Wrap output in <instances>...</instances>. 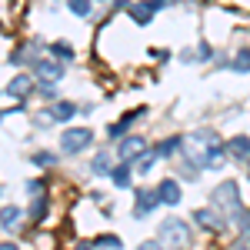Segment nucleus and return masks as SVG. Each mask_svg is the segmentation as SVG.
Wrapping results in <instances>:
<instances>
[{
	"label": "nucleus",
	"mask_w": 250,
	"mask_h": 250,
	"mask_svg": "<svg viewBox=\"0 0 250 250\" xmlns=\"http://www.w3.org/2000/svg\"><path fill=\"white\" fill-rule=\"evenodd\" d=\"M160 240L170 244L173 250H187L190 247V227H187L180 217H170V220L160 224Z\"/></svg>",
	"instance_id": "1"
},
{
	"label": "nucleus",
	"mask_w": 250,
	"mask_h": 250,
	"mask_svg": "<svg viewBox=\"0 0 250 250\" xmlns=\"http://www.w3.org/2000/svg\"><path fill=\"white\" fill-rule=\"evenodd\" d=\"M94 144V130L90 127H70V130H63L60 134V150L63 154H80V150H87Z\"/></svg>",
	"instance_id": "2"
},
{
	"label": "nucleus",
	"mask_w": 250,
	"mask_h": 250,
	"mask_svg": "<svg viewBox=\"0 0 250 250\" xmlns=\"http://www.w3.org/2000/svg\"><path fill=\"white\" fill-rule=\"evenodd\" d=\"M210 204L217 207V210L237 213L240 210V190H237V184H233V180H224V184L210 193Z\"/></svg>",
	"instance_id": "3"
},
{
	"label": "nucleus",
	"mask_w": 250,
	"mask_h": 250,
	"mask_svg": "<svg viewBox=\"0 0 250 250\" xmlns=\"http://www.w3.org/2000/svg\"><path fill=\"white\" fill-rule=\"evenodd\" d=\"M34 77L43 83H57L63 77V63L60 60H34Z\"/></svg>",
	"instance_id": "4"
},
{
	"label": "nucleus",
	"mask_w": 250,
	"mask_h": 250,
	"mask_svg": "<svg viewBox=\"0 0 250 250\" xmlns=\"http://www.w3.org/2000/svg\"><path fill=\"white\" fill-rule=\"evenodd\" d=\"M157 200H160L164 207H180V184H177L173 177H164V180L157 184Z\"/></svg>",
	"instance_id": "5"
},
{
	"label": "nucleus",
	"mask_w": 250,
	"mask_h": 250,
	"mask_svg": "<svg viewBox=\"0 0 250 250\" xmlns=\"http://www.w3.org/2000/svg\"><path fill=\"white\" fill-rule=\"evenodd\" d=\"M117 150H120V160H130L134 164V160H140V157L147 154V140L144 137H124Z\"/></svg>",
	"instance_id": "6"
},
{
	"label": "nucleus",
	"mask_w": 250,
	"mask_h": 250,
	"mask_svg": "<svg viewBox=\"0 0 250 250\" xmlns=\"http://www.w3.org/2000/svg\"><path fill=\"white\" fill-rule=\"evenodd\" d=\"M3 94L14 97V100H20V97H30V94H34V77H30V74H17V77L3 87Z\"/></svg>",
	"instance_id": "7"
},
{
	"label": "nucleus",
	"mask_w": 250,
	"mask_h": 250,
	"mask_svg": "<svg viewBox=\"0 0 250 250\" xmlns=\"http://www.w3.org/2000/svg\"><path fill=\"white\" fill-rule=\"evenodd\" d=\"M47 114H50V120H54V124L74 120V114H77V104H74V100H54V104L47 107Z\"/></svg>",
	"instance_id": "8"
},
{
	"label": "nucleus",
	"mask_w": 250,
	"mask_h": 250,
	"mask_svg": "<svg viewBox=\"0 0 250 250\" xmlns=\"http://www.w3.org/2000/svg\"><path fill=\"white\" fill-rule=\"evenodd\" d=\"M157 204H160V200H157V190H147V187H140V190H137V207H134V217H147V213L154 210Z\"/></svg>",
	"instance_id": "9"
},
{
	"label": "nucleus",
	"mask_w": 250,
	"mask_h": 250,
	"mask_svg": "<svg viewBox=\"0 0 250 250\" xmlns=\"http://www.w3.org/2000/svg\"><path fill=\"white\" fill-rule=\"evenodd\" d=\"M47 54L60 63H74L77 57V50H74V43H67V40H54V43H47Z\"/></svg>",
	"instance_id": "10"
},
{
	"label": "nucleus",
	"mask_w": 250,
	"mask_h": 250,
	"mask_svg": "<svg viewBox=\"0 0 250 250\" xmlns=\"http://www.w3.org/2000/svg\"><path fill=\"white\" fill-rule=\"evenodd\" d=\"M110 177H114L117 187H130V180H134V164H130V160H120L114 170H110Z\"/></svg>",
	"instance_id": "11"
},
{
	"label": "nucleus",
	"mask_w": 250,
	"mask_h": 250,
	"mask_svg": "<svg viewBox=\"0 0 250 250\" xmlns=\"http://www.w3.org/2000/svg\"><path fill=\"white\" fill-rule=\"evenodd\" d=\"M144 114H147L144 107H137V110H130V114H124V117H120V120L114 124V127L107 130V134H110V137H120V134H127V130H130V124H134L137 117H144Z\"/></svg>",
	"instance_id": "12"
},
{
	"label": "nucleus",
	"mask_w": 250,
	"mask_h": 250,
	"mask_svg": "<svg viewBox=\"0 0 250 250\" xmlns=\"http://www.w3.org/2000/svg\"><path fill=\"white\" fill-rule=\"evenodd\" d=\"M227 154L233 160H250V137H233L227 144Z\"/></svg>",
	"instance_id": "13"
},
{
	"label": "nucleus",
	"mask_w": 250,
	"mask_h": 250,
	"mask_svg": "<svg viewBox=\"0 0 250 250\" xmlns=\"http://www.w3.org/2000/svg\"><path fill=\"white\" fill-rule=\"evenodd\" d=\"M193 220H197L204 230H224V220H220L213 210H197V213H193Z\"/></svg>",
	"instance_id": "14"
},
{
	"label": "nucleus",
	"mask_w": 250,
	"mask_h": 250,
	"mask_svg": "<svg viewBox=\"0 0 250 250\" xmlns=\"http://www.w3.org/2000/svg\"><path fill=\"white\" fill-rule=\"evenodd\" d=\"M20 217H23L20 207H0V227H3V230H14Z\"/></svg>",
	"instance_id": "15"
},
{
	"label": "nucleus",
	"mask_w": 250,
	"mask_h": 250,
	"mask_svg": "<svg viewBox=\"0 0 250 250\" xmlns=\"http://www.w3.org/2000/svg\"><path fill=\"white\" fill-rule=\"evenodd\" d=\"M90 170H94L97 177H110V170H114V167H110V154H107V150H100V154L90 160Z\"/></svg>",
	"instance_id": "16"
},
{
	"label": "nucleus",
	"mask_w": 250,
	"mask_h": 250,
	"mask_svg": "<svg viewBox=\"0 0 250 250\" xmlns=\"http://www.w3.org/2000/svg\"><path fill=\"white\" fill-rule=\"evenodd\" d=\"M180 147H184V137H167V140L157 144V157H170V154H177Z\"/></svg>",
	"instance_id": "17"
},
{
	"label": "nucleus",
	"mask_w": 250,
	"mask_h": 250,
	"mask_svg": "<svg viewBox=\"0 0 250 250\" xmlns=\"http://www.w3.org/2000/svg\"><path fill=\"white\" fill-rule=\"evenodd\" d=\"M233 70L237 74H250V47H240L233 54Z\"/></svg>",
	"instance_id": "18"
},
{
	"label": "nucleus",
	"mask_w": 250,
	"mask_h": 250,
	"mask_svg": "<svg viewBox=\"0 0 250 250\" xmlns=\"http://www.w3.org/2000/svg\"><path fill=\"white\" fill-rule=\"evenodd\" d=\"M27 213H30V220H37V224H40V220L47 217V197H37V200L30 204V210H27Z\"/></svg>",
	"instance_id": "19"
},
{
	"label": "nucleus",
	"mask_w": 250,
	"mask_h": 250,
	"mask_svg": "<svg viewBox=\"0 0 250 250\" xmlns=\"http://www.w3.org/2000/svg\"><path fill=\"white\" fill-rule=\"evenodd\" d=\"M94 247L100 250H120V237H114V233H104V237H97Z\"/></svg>",
	"instance_id": "20"
},
{
	"label": "nucleus",
	"mask_w": 250,
	"mask_h": 250,
	"mask_svg": "<svg viewBox=\"0 0 250 250\" xmlns=\"http://www.w3.org/2000/svg\"><path fill=\"white\" fill-rule=\"evenodd\" d=\"M67 7H70V14H77V17H90V0H67Z\"/></svg>",
	"instance_id": "21"
},
{
	"label": "nucleus",
	"mask_w": 250,
	"mask_h": 250,
	"mask_svg": "<svg viewBox=\"0 0 250 250\" xmlns=\"http://www.w3.org/2000/svg\"><path fill=\"white\" fill-rule=\"evenodd\" d=\"M30 160H34L37 167H54V164H57V157H54V154H43V150H40V154H34Z\"/></svg>",
	"instance_id": "22"
},
{
	"label": "nucleus",
	"mask_w": 250,
	"mask_h": 250,
	"mask_svg": "<svg viewBox=\"0 0 250 250\" xmlns=\"http://www.w3.org/2000/svg\"><path fill=\"white\" fill-rule=\"evenodd\" d=\"M157 160H160V157H157V150H154V154H144V157H140V164H137V167H140V173L154 170V164H157Z\"/></svg>",
	"instance_id": "23"
},
{
	"label": "nucleus",
	"mask_w": 250,
	"mask_h": 250,
	"mask_svg": "<svg viewBox=\"0 0 250 250\" xmlns=\"http://www.w3.org/2000/svg\"><path fill=\"white\" fill-rule=\"evenodd\" d=\"M40 97H43L47 104H54V100H57V90H54V83H43V87H40Z\"/></svg>",
	"instance_id": "24"
},
{
	"label": "nucleus",
	"mask_w": 250,
	"mask_h": 250,
	"mask_svg": "<svg viewBox=\"0 0 250 250\" xmlns=\"http://www.w3.org/2000/svg\"><path fill=\"white\" fill-rule=\"evenodd\" d=\"M197 57H200V60H210V57H213V47H207V43H200V50H197Z\"/></svg>",
	"instance_id": "25"
},
{
	"label": "nucleus",
	"mask_w": 250,
	"mask_h": 250,
	"mask_svg": "<svg viewBox=\"0 0 250 250\" xmlns=\"http://www.w3.org/2000/svg\"><path fill=\"white\" fill-rule=\"evenodd\" d=\"M37 190H43V180H30L27 184V193H37Z\"/></svg>",
	"instance_id": "26"
},
{
	"label": "nucleus",
	"mask_w": 250,
	"mask_h": 250,
	"mask_svg": "<svg viewBox=\"0 0 250 250\" xmlns=\"http://www.w3.org/2000/svg\"><path fill=\"white\" fill-rule=\"evenodd\" d=\"M137 250H164V247H160V244H154V240H144Z\"/></svg>",
	"instance_id": "27"
},
{
	"label": "nucleus",
	"mask_w": 250,
	"mask_h": 250,
	"mask_svg": "<svg viewBox=\"0 0 250 250\" xmlns=\"http://www.w3.org/2000/svg\"><path fill=\"white\" fill-rule=\"evenodd\" d=\"M230 250H250V240H240V244H233Z\"/></svg>",
	"instance_id": "28"
},
{
	"label": "nucleus",
	"mask_w": 250,
	"mask_h": 250,
	"mask_svg": "<svg viewBox=\"0 0 250 250\" xmlns=\"http://www.w3.org/2000/svg\"><path fill=\"white\" fill-rule=\"evenodd\" d=\"M0 250H20L17 244H0Z\"/></svg>",
	"instance_id": "29"
},
{
	"label": "nucleus",
	"mask_w": 250,
	"mask_h": 250,
	"mask_svg": "<svg viewBox=\"0 0 250 250\" xmlns=\"http://www.w3.org/2000/svg\"><path fill=\"white\" fill-rule=\"evenodd\" d=\"M77 250H90V244H77Z\"/></svg>",
	"instance_id": "30"
},
{
	"label": "nucleus",
	"mask_w": 250,
	"mask_h": 250,
	"mask_svg": "<svg viewBox=\"0 0 250 250\" xmlns=\"http://www.w3.org/2000/svg\"><path fill=\"white\" fill-rule=\"evenodd\" d=\"M0 94H3V90H0Z\"/></svg>",
	"instance_id": "31"
}]
</instances>
